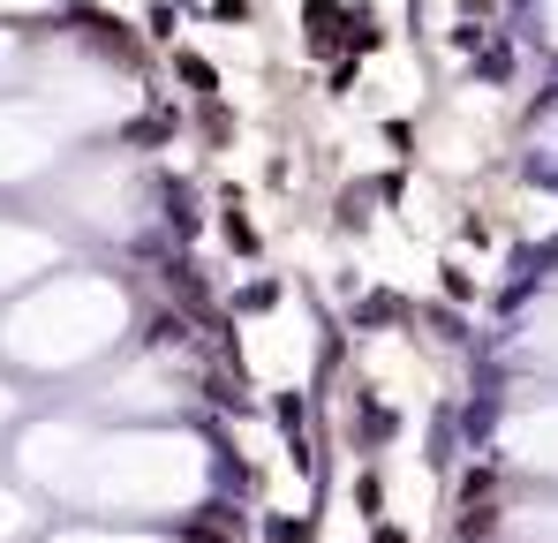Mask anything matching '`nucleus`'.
Returning a JSON list of instances; mask_svg holds the SVG:
<instances>
[{
    "instance_id": "obj_2",
    "label": "nucleus",
    "mask_w": 558,
    "mask_h": 543,
    "mask_svg": "<svg viewBox=\"0 0 558 543\" xmlns=\"http://www.w3.org/2000/svg\"><path fill=\"white\" fill-rule=\"evenodd\" d=\"M377 543H408V536H400V529H377Z\"/></svg>"
},
{
    "instance_id": "obj_1",
    "label": "nucleus",
    "mask_w": 558,
    "mask_h": 543,
    "mask_svg": "<svg viewBox=\"0 0 558 543\" xmlns=\"http://www.w3.org/2000/svg\"><path fill=\"white\" fill-rule=\"evenodd\" d=\"M302 536H310L302 521H272V543H302Z\"/></svg>"
}]
</instances>
